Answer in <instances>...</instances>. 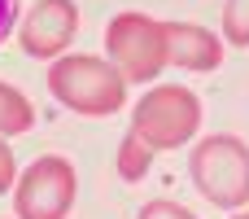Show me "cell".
Segmentation results:
<instances>
[{
    "mask_svg": "<svg viewBox=\"0 0 249 219\" xmlns=\"http://www.w3.org/2000/svg\"><path fill=\"white\" fill-rule=\"evenodd\" d=\"M166 26V66L179 70H214L223 61V40L197 22H162Z\"/></svg>",
    "mask_w": 249,
    "mask_h": 219,
    "instance_id": "52a82bcc",
    "label": "cell"
},
{
    "mask_svg": "<svg viewBox=\"0 0 249 219\" xmlns=\"http://www.w3.org/2000/svg\"><path fill=\"white\" fill-rule=\"evenodd\" d=\"M197 193L219 211L249 206V145L241 136H206L188 158Z\"/></svg>",
    "mask_w": 249,
    "mask_h": 219,
    "instance_id": "3957f363",
    "label": "cell"
},
{
    "mask_svg": "<svg viewBox=\"0 0 249 219\" xmlns=\"http://www.w3.org/2000/svg\"><path fill=\"white\" fill-rule=\"evenodd\" d=\"M201 127V101L193 88L184 83H153L136 110H131V140L144 145L149 154H166V149H179L197 136Z\"/></svg>",
    "mask_w": 249,
    "mask_h": 219,
    "instance_id": "7a4b0ae2",
    "label": "cell"
},
{
    "mask_svg": "<svg viewBox=\"0 0 249 219\" xmlns=\"http://www.w3.org/2000/svg\"><path fill=\"white\" fill-rule=\"evenodd\" d=\"M74 193H79L74 167L57 154H44L18 176L13 211H18V219H66L74 206Z\"/></svg>",
    "mask_w": 249,
    "mask_h": 219,
    "instance_id": "5b68a950",
    "label": "cell"
},
{
    "mask_svg": "<svg viewBox=\"0 0 249 219\" xmlns=\"http://www.w3.org/2000/svg\"><path fill=\"white\" fill-rule=\"evenodd\" d=\"M18 18H22V0H0V44L13 35Z\"/></svg>",
    "mask_w": 249,
    "mask_h": 219,
    "instance_id": "4fadbf2b",
    "label": "cell"
},
{
    "mask_svg": "<svg viewBox=\"0 0 249 219\" xmlns=\"http://www.w3.org/2000/svg\"><path fill=\"white\" fill-rule=\"evenodd\" d=\"M105 53H109V66L127 83H149L166 66V26L149 13L127 9V13L109 18V26H105Z\"/></svg>",
    "mask_w": 249,
    "mask_h": 219,
    "instance_id": "277c9868",
    "label": "cell"
},
{
    "mask_svg": "<svg viewBox=\"0 0 249 219\" xmlns=\"http://www.w3.org/2000/svg\"><path fill=\"white\" fill-rule=\"evenodd\" d=\"M18 184V167H13V149L4 145V136H0V193H9Z\"/></svg>",
    "mask_w": 249,
    "mask_h": 219,
    "instance_id": "7c38bea8",
    "label": "cell"
},
{
    "mask_svg": "<svg viewBox=\"0 0 249 219\" xmlns=\"http://www.w3.org/2000/svg\"><path fill=\"white\" fill-rule=\"evenodd\" d=\"M74 31H79L74 0H35L18 22V44L35 61H57L74 44Z\"/></svg>",
    "mask_w": 249,
    "mask_h": 219,
    "instance_id": "8992f818",
    "label": "cell"
},
{
    "mask_svg": "<svg viewBox=\"0 0 249 219\" xmlns=\"http://www.w3.org/2000/svg\"><path fill=\"white\" fill-rule=\"evenodd\" d=\"M31 127H35V105L13 83H0V136H22Z\"/></svg>",
    "mask_w": 249,
    "mask_h": 219,
    "instance_id": "ba28073f",
    "label": "cell"
},
{
    "mask_svg": "<svg viewBox=\"0 0 249 219\" xmlns=\"http://www.w3.org/2000/svg\"><path fill=\"white\" fill-rule=\"evenodd\" d=\"M149 158H153V154L127 136V140H123V149H118V176H127V180H140V176H144V167H149Z\"/></svg>",
    "mask_w": 249,
    "mask_h": 219,
    "instance_id": "30bf717a",
    "label": "cell"
},
{
    "mask_svg": "<svg viewBox=\"0 0 249 219\" xmlns=\"http://www.w3.org/2000/svg\"><path fill=\"white\" fill-rule=\"evenodd\" d=\"M232 219H249V211H241V215H232Z\"/></svg>",
    "mask_w": 249,
    "mask_h": 219,
    "instance_id": "5bb4252c",
    "label": "cell"
},
{
    "mask_svg": "<svg viewBox=\"0 0 249 219\" xmlns=\"http://www.w3.org/2000/svg\"><path fill=\"white\" fill-rule=\"evenodd\" d=\"M136 219H197L188 206H179V202H171V198H158V202H144L140 206V215Z\"/></svg>",
    "mask_w": 249,
    "mask_h": 219,
    "instance_id": "8fae6325",
    "label": "cell"
},
{
    "mask_svg": "<svg viewBox=\"0 0 249 219\" xmlns=\"http://www.w3.org/2000/svg\"><path fill=\"white\" fill-rule=\"evenodd\" d=\"M48 92L83 119H105L127 105V79L109 66V57H92V53L57 57L48 66Z\"/></svg>",
    "mask_w": 249,
    "mask_h": 219,
    "instance_id": "6da1fadb",
    "label": "cell"
},
{
    "mask_svg": "<svg viewBox=\"0 0 249 219\" xmlns=\"http://www.w3.org/2000/svg\"><path fill=\"white\" fill-rule=\"evenodd\" d=\"M223 40L232 48H249V0H223Z\"/></svg>",
    "mask_w": 249,
    "mask_h": 219,
    "instance_id": "9c48e42d",
    "label": "cell"
}]
</instances>
